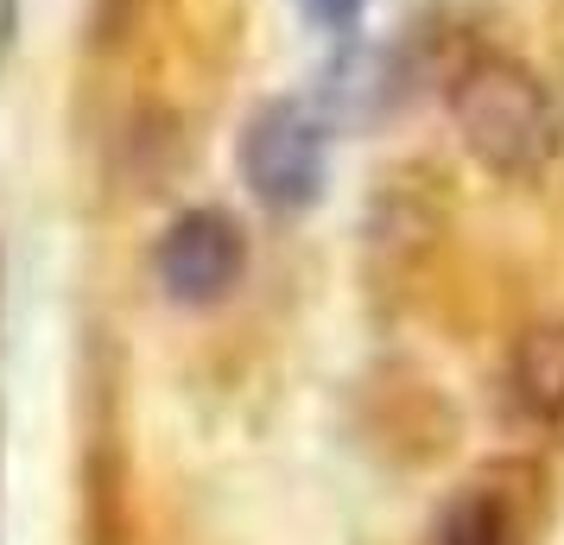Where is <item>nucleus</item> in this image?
<instances>
[{"mask_svg": "<svg viewBox=\"0 0 564 545\" xmlns=\"http://www.w3.org/2000/svg\"><path fill=\"white\" fill-rule=\"evenodd\" d=\"M451 115H457L463 146L482 159L495 178H533L552 165L564 140L558 102L545 96V83L513 64V57H469L451 83Z\"/></svg>", "mask_w": 564, "mask_h": 545, "instance_id": "f257e3e1", "label": "nucleus"}, {"mask_svg": "<svg viewBox=\"0 0 564 545\" xmlns=\"http://www.w3.org/2000/svg\"><path fill=\"white\" fill-rule=\"evenodd\" d=\"M241 178L267 209H311L330 178V133L299 102H267L241 128Z\"/></svg>", "mask_w": 564, "mask_h": 545, "instance_id": "f03ea898", "label": "nucleus"}, {"mask_svg": "<svg viewBox=\"0 0 564 545\" xmlns=\"http://www.w3.org/2000/svg\"><path fill=\"white\" fill-rule=\"evenodd\" d=\"M159 286L172 305H216L241 286V266H248V241L235 229V216L223 209H191L178 216L165 241H159Z\"/></svg>", "mask_w": 564, "mask_h": 545, "instance_id": "7ed1b4c3", "label": "nucleus"}, {"mask_svg": "<svg viewBox=\"0 0 564 545\" xmlns=\"http://www.w3.org/2000/svg\"><path fill=\"white\" fill-rule=\"evenodd\" d=\"M508 406L527 425H558L564 418V324L520 337L508 362Z\"/></svg>", "mask_w": 564, "mask_h": 545, "instance_id": "20e7f679", "label": "nucleus"}, {"mask_svg": "<svg viewBox=\"0 0 564 545\" xmlns=\"http://www.w3.org/2000/svg\"><path fill=\"white\" fill-rule=\"evenodd\" d=\"M437 545H513V520L488 489L457 494L437 520Z\"/></svg>", "mask_w": 564, "mask_h": 545, "instance_id": "39448f33", "label": "nucleus"}, {"mask_svg": "<svg viewBox=\"0 0 564 545\" xmlns=\"http://www.w3.org/2000/svg\"><path fill=\"white\" fill-rule=\"evenodd\" d=\"M299 7H305L317 26H349V20H356L368 0H299Z\"/></svg>", "mask_w": 564, "mask_h": 545, "instance_id": "423d86ee", "label": "nucleus"}]
</instances>
